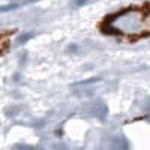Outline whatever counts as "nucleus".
Returning <instances> with one entry per match:
<instances>
[{"mask_svg": "<svg viewBox=\"0 0 150 150\" xmlns=\"http://www.w3.org/2000/svg\"><path fill=\"white\" fill-rule=\"evenodd\" d=\"M32 38H35V32H24V33H21L17 39H15V45L20 47V45H23V44H27Z\"/></svg>", "mask_w": 150, "mask_h": 150, "instance_id": "1", "label": "nucleus"}, {"mask_svg": "<svg viewBox=\"0 0 150 150\" xmlns=\"http://www.w3.org/2000/svg\"><path fill=\"white\" fill-rule=\"evenodd\" d=\"M20 8V5L18 3H12V5H5V6H2V12H8V11H15V9H18Z\"/></svg>", "mask_w": 150, "mask_h": 150, "instance_id": "3", "label": "nucleus"}, {"mask_svg": "<svg viewBox=\"0 0 150 150\" xmlns=\"http://www.w3.org/2000/svg\"><path fill=\"white\" fill-rule=\"evenodd\" d=\"M90 0H72L71 2V6L74 8V9H78V8H83L84 5H87Z\"/></svg>", "mask_w": 150, "mask_h": 150, "instance_id": "2", "label": "nucleus"}]
</instances>
